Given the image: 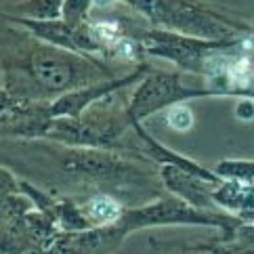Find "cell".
<instances>
[{
    "instance_id": "1",
    "label": "cell",
    "mask_w": 254,
    "mask_h": 254,
    "mask_svg": "<svg viewBox=\"0 0 254 254\" xmlns=\"http://www.w3.org/2000/svg\"><path fill=\"white\" fill-rule=\"evenodd\" d=\"M34 71H36V78H38L42 84L53 86V88L65 86L69 82V78H71V71L67 67V63H63L57 57H40V59H36Z\"/></svg>"
},
{
    "instance_id": "2",
    "label": "cell",
    "mask_w": 254,
    "mask_h": 254,
    "mask_svg": "<svg viewBox=\"0 0 254 254\" xmlns=\"http://www.w3.org/2000/svg\"><path fill=\"white\" fill-rule=\"evenodd\" d=\"M90 214L101 223H112L120 216V206L110 197H99L90 204Z\"/></svg>"
},
{
    "instance_id": "3",
    "label": "cell",
    "mask_w": 254,
    "mask_h": 254,
    "mask_svg": "<svg viewBox=\"0 0 254 254\" xmlns=\"http://www.w3.org/2000/svg\"><path fill=\"white\" fill-rule=\"evenodd\" d=\"M168 124L172 126L175 130H181V132H185L191 128V124H193V116L191 112L187 110V107H172V110L168 112Z\"/></svg>"
},
{
    "instance_id": "4",
    "label": "cell",
    "mask_w": 254,
    "mask_h": 254,
    "mask_svg": "<svg viewBox=\"0 0 254 254\" xmlns=\"http://www.w3.org/2000/svg\"><path fill=\"white\" fill-rule=\"evenodd\" d=\"M229 78L233 80V82L242 84V86H248V84H252L254 74H252V67H250V63H248L246 59H242V61H235L233 65L229 67Z\"/></svg>"
},
{
    "instance_id": "5",
    "label": "cell",
    "mask_w": 254,
    "mask_h": 254,
    "mask_svg": "<svg viewBox=\"0 0 254 254\" xmlns=\"http://www.w3.org/2000/svg\"><path fill=\"white\" fill-rule=\"evenodd\" d=\"M95 32H97L99 38L105 40V42H112L116 38V25L114 23H97Z\"/></svg>"
},
{
    "instance_id": "6",
    "label": "cell",
    "mask_w": 254,
    "mask_h": 254,
    "mask_svg": "<svg viewBox=\"0 0 254 254\" xmlns=\"http://www.w3.org/2000/svg\"><path fill=\"white\" fill-rule=\"evenodd\" d=\"M238 114H246V120H248L250 114H252V107H250V105H242L240 110H238Z\"/></svg>"
},
{
    "instance_id": "7",
    "label": "cell",
    "mask_w": 254,
    "mask_h": 254,
    "mask_svg": "<svg viewBox=\"0 0 254 254\" xmlns=\"http://www.w3.org/2000/svg\"><path fill=\"white\" fill-rule=\"evenodd\" d=\"M95 2H97L99 6H110V4L114 2V0H95Z\"/></svg>"
}]
</instances>
